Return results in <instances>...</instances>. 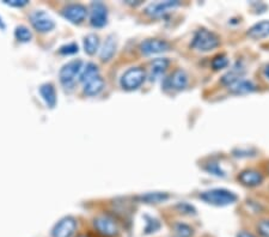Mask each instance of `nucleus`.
I'll return each mask as SVG.
<instances>
[{
	"mask_svg": "<svg viewBox=\"0 0 269 237\" xmlns=\"http://www.w3.org/2000/svg\"><path fill=\"white\" fill-rule=\"evenodd\" d=\"M200 198L207 204L214 205V206H227V205L236 202L238 196L231 190H224V188H214V190L202 192L200 194Z\"/></svg>",
	"mask_w": 269,
	"mask_h": 237,
	"instance_id": "nucleus-1",
	"label": "nucleus"
},
{
	"mask_svg": "<svg viewBox=\"0 0 269 237\" xmlns=\"http://www.w3.org/2000/svg\"><path fill=\"white\" fill-rule=\"evenodd\" d=\"M251 39H263L269 36V21H263L253 25L248 31Z\"/></svg>",
	"mask_w": 269,
	"mask_h": 237,
	"instance_id": "nucleus-18",
	"label": "nucleus"
},
{
	"mask_svg": "<svg viewBox=\"0 0 269 237\" xmlns=\"http://www.w3.org/2000/svg\"><path fill=\"white\" fill-rule=\"evenodd\" d=\"M78 45L76 42H72V44H68L60 47L59 53L62 54V55H71V54L78 53Z\"/></svg>",
	"mask_w": 269,
	"mask_h": 237,
	"instance_id": "nucleus-29",
	"label": "nucleus"
},
{
	"mask_svg": "<svg viewBox=\"0 0 269 237\" xmlns=\"http://www.w3.org/2000/svg\"><path fill=\"white\" fill-rule=\"evenodd\" d=\"M146 218H147V221H146V228H145L146 234L156 233L157 230H159L160 223L157 221L156 218H150V217H146Z\"/></svg>",
	"mask_w": 269,
	"mask_h": 237,
	"instance_id": "nucleus-28",
	"label": "nucleus"
},
{
	"mask_svg": "<svg viewBox=\"0 0 269 237\" xmlns=\"http://www.w3.org/2000/svg\"><path fill=\"white\" fill-rule=\"evenodd\" d=\"M146 79V72L141 67H132L121 77V87L125 90H135L141 87Z\"/></svg>",
	"mask_w": 269,
	"mask_h": 237,
	"instance_id": "nucleus-4",
	"label": "nucleus"
},
{
	"mask_svg": "<svg viewBox=\"0 0 269 237\" xmlns=\"http://www.w3.org/2000/svg\"><path fill=\"white\" fill-rule=\"evenodd\" d=\"M77 230V222L73 217H65L54 225L51 237H72Z\"/></svg>",
	"mask_w": 269,
	"mask_h": 237,
	"instance_id": "nucleus-6",
	"label": "nucleus"
},
{
	"mask_svg": "<svg viewBox=\"0 0 269 237\" xmlns=\"http://www.w3.org/2000/svg\"><path fill=\"white\" fill-rule=\"evenodd\" d=\"M108 11L102 2H92L90 10V23L92 27L102 28L107 24Z\"/></svg>",
	"mask_w": 269,
	"mask_h": 237,
	"instance_id": "nucleus-10",
	"label": "nucleus"
},
{
	"mask_svg": "<svg viewBox=\"0 0 269 237\" xmlns=\"http://www.w3.org/2000/svg\"><path fill=\"white\" fill-rule=\"evenodd\" d=\"M93 227L103 236L113 237L116 236L119 233V227L117 223L109 216H98L93 221Z\"/></svg>",
	"mask_w": 269,
	"mask_h": 237,
	"instance_id": "nucleus-5",
	"label": "nucleus"
},
{
	"mask_svg": "<svg viewBox=\"0 0 269 237\" xmlns=\"http://www.w3.org/2000/svg\"><path fill=\"white\" fill-rule=\"evenodd\" d=\"M176 207L179 212L183 213V215H189V216L196 215L195 207L191 206V205L189 204H187V202H179Z\"/></svg>",
	"mask_w": 269,
	"mask_h": 237,
	"instance_id": "nucleus-30",
	"label": "nucleus"
},
{
	"mask_svg": "<svg viewBox=\"0 0 269 237\" xmlns=\"http://www.w3.org/2000/svg\"><path fill=\"white\" fill-rule=\"evenodd\" d=\"M169 64H170V62H169V60L165 58L154 59L153 61L151 62L150 73H148V78H150V81L156 82L162 78V76H164V73L167 72Z\"/></svg>",
	"mask_w": 269,
	"mask_h": 237,
	"instance_id": "nucleus-13",
	"label": "nucleus"
},
{
	"mask_svg": "<svg viewBox=\"0 0 269 237\" xmlns=\"http://www.w3.org/2000/svg\"><path fill=\"white\" fill-rule=\"evenodd\" d=\"M5 4L10 5V6H15V7H22L25 6L28 4V0H5Z\"/></svg>",
	"mask_w": 269,
	"mask_h": 237,
	"instance_id": "nucleus-32",
	"label": "nucleus"
},
{
	"mask_svg": "<svg viewBox=\"0 0 269 237\" xmlns=\"http://www.w3.org/2000/svg\"><path fill=\"white\" fill-rule=\"evenodd\" d=\"M230 93L234 94V95H244V94H250L256 90V85L251 81H247V79H240L234 84L228 87Z\"/></svg>",
	"mask_w": 269,
	"mask_h": 237,
	"instance_id": "nucleus-17",
	"label": "nucleus"
},
{
	"mask_svg": "<svg viewBox=\"0 0 269 237\" xmlns=\"http://www.w3.org/2000/svg\"><path fill=\"white\" fill-rule=\"evenodd\" d=\"M237 237H255L253 234L247 233V231H240V233L237 235Z\"/></svg>",
	"mask_w": 269,
	"mask_h": 237,
	"instance_id": "nucleus-33",
	"label": "nucleus"
},
{
	"mask_svg": "<svg viewBox=\"0 0 269 237\" xmlns=\"http://www.w3.org/2000/svg\"><path fill=\"white\" fill-rule=\"evenodd\" d=\"M30 21L34 28L40 33H48L55 27V22L45 11H35V12L31 13Z\"/></svg>",
	"mask_w": 269,
	"mask_h": 237,
	"instance_id": "nucleus-7",
	"label": "nucleus"
},
{
	"mask_svg": "<svg viewBox=\"0 0 269 237\" xmlns=\"http://www.w3.org/2000/svg\"><path fill=\"white\" fill-rule=\"evenodd\" d=\"M98 68L95 64H92V62H89V64L85 65V67L83 68L82 72L79 74V81L84 84L85 82L90 81L91 78H93V77L98 76Z\"/></svg>",
	"mask_w": 269,
	"mask_h": 237,
	"instance_id": "nucleus-23",
	"label": "nucleus"
},
{
	"mask_svg": "<svg viewBox=\"0 0 269 237\" xmlns=\"http://www.w3.org/2000/svg\"><path fill=\"white\" fill-rule=\"evenodd\" d=\"M169 49H170V45L167 41H164V40L150 39L146 40V41L140 45V50H141L142 54H146V55L167 52Z\"/></svg>",
	"mask_w": 269,
	"mask_h": 237,
	"instance_id": "nucleus-11",
	"label": "nucleus"
},
{
	"mask_svg": "<svg viewBox=\"0 0 269 237\" xmlns=\"http://www.w3.org/2000/svg\"><path fill=\"white\" fill-rule=\"evenodd\" d=\"M0 28H1V29H4V28H5L4 23H2V21H1V18H0Z\"/></svg>",
	"mask_w": 269,
	"mask_h": 237,
	"instance_id": "nucleus-35",
	"label": "nucleus"
},
{
	"mask_svg": "<svg viewBox=\"0 0 269 237\" xmlns=\"http://www.w3.org/2000/svg\"><path fill=\"white\" fill-rule=\"evenodd\" d=\"M188 84V74L183 70L174 71L164 81V89L179 91L183 90Z\"/></svg>",
	"mask_w": 269,
	"mask_h": 237,
	"instance_id": "nucleus-8",
	"label": "nucleus"
},
{
	"mask_svg": "<svg viewBox=\"0 0 269 237\" xmlns=\"http://www.w3.org/2000/svg\"><path fill=\"white\" fill-rule=\"evenodd\" d=\"M245 70L244 66L242 65V62H237L236 65L232 67V70L228 71L227 73L224 74L222 78V83L226 87H230V85L234 84V83H237L238 81L242 79V77L244 76Z\"/></svg>",
	"mask_w": 269,
	"mask_h": 237,
	"instance_id": "nucleus-15",
	"label": "nucleus"
},
{
	"mask_svg": "<svg viewBox=\"0 0 269 237\" xmlns=\"http://www.w3.org/2000/svg\"><path fill=\"white\" fill-rule=\"evenodd\" d=\"M265 74H266V77H267V78L269 79V65L265 68Z\"/></svg>",
	"mask_w": 269,
	"mask_h": 237,
	"instance_id": "nucleus-34",
	"label": "nucleus"
},
{
	"mask_svg": "<svg viewBox=\"0 0 269 237\" xmlns=\"http://www.w3.org/2000/svg\"><path fill=\"white\" fill-rule=\"evenodd\" d=\"M219 39L212 31L207 29H199L191 41V47L199 52H211L219 46Z\"/></svg>",
	"mask_w": 269,
	"mask_h": 237,
	"instance_id": "nucleus-2",
	"label": "nucleus"
},
{
	"mask_svg": "<svg viewBox=\"0 0 269 237\" xmlns=\"http://www.w3.org/2000/svg\"><path fill=\"white\" fill-rule=\"evenodd\" d=\"M257 230L262 237H269V219L260 222L257 225Z\"/></svg>",
	"mask_w": 269,
	"mask_h": 237,
	"instance_id": "nucleus-31",
	"label": "nucleus"
},
{
	"mask_svg": "<svg viewBox=\"0 0 269 237\" xmlns=\"http://www.w3.org/2000/svg\"><path fill=\"white\" fill-rule=\"evenodd\" d=\"M228 65V59L226 58L224 54H219V55L214 56L213 60H212V67L214 70H223V68L227 67Z\"/></svg>",
	"mask_w": 269,
	"mask_h": 237,
	"instance_id": "nucleus-26",
	"label": "nucleus"
},
{
	"mask_svg": "<svg viewBox=\"0 0 269 237\" xmlns=\"http://www.w3.org/2000/svg\"><path fill=\"white\" fill-rule=\"evenodd\" d=\"M15 35H16V39L21 42L30 41L31 37H33V35H31V31L28 29L27 27H24V25H21V27L16 28Z\"/></svg>",
	"mask_w": 269,
	"mask_h": 237,
	"instance_id": "nucleus-25",
	"label": "nucleus"
},
{
	"mask_svg": "<svg viewBox=\"0 0 269 237\" xmlns=\"http://www.w3.org/2000/svg\"><path fill=\"white\" fill-rule=\"evenodd\" d=\"M116 49V42L115 39L113 36H109L107 40H105L104 45H103L101 49V59L103 61H108L113 58L114 53H115Z\"/></svg>",
	"mask_w": 269,
	"mask_h": 237,
	"instance_id": "nucleus-21",
	"label": "nucleus"
},
{
	"mask_svg": "<svg viewBox=\"0 0 269 237\" xmlns=\"http://www.w3.org/2000/svg\"><path fill=\"white\" fill-rule=\"evenodd\" d=\"M99 48V37L96 34H89L84 39V49L89 55H93Z\"/></svg>",
	"mask_w": 269,
	"mask_h": 237,
	"instance_id": "nucleus-22",
	"label": "nucleus"
},
{
	"mask_svg": "<svg viewBox=\"0 0 269 237\" xmlns=\"http://www.w3.org/2000/svg\"><path fill=\"white\" fill-rule=\"evenodd\" d=\"M88 8L82 4H71L64 7L62 16L73 24H79L87 18Z\"/></svg>",
	"mask_w": 269,
	"mask_h": 237,
	"instance_id": "nucleus-9",
	"label": "nucleus"
},
{
	"mask_svg": "<svg viewBox=\"0 0 269 237\" xmlns=\"http://www.w3.org/2000/svg\"><path fill=\"white\" fill-rule=\"evenodd\" d=\"M78 237H88V236H85V235H80V236H78Z\"/></svg>",
	"mask_w": 269,
	"mask_h": 237,
	"instance_id": "nucleus-36",
	"label": "nucleus"
},
{
	"mask_svg": "<svg viewBox=\"0 0 269 237\" xmlns=\"http://www.w3.org/2000/svg\"><path fill=\"white\" fill-rule=\"evenodd\" d=\"M168 193H162V192H153V193H146L142 195L138 196V200L145 204H160V202L168 200L169 199Z\"/></svg>",
	"mask_w": 269,
	"mask_h": 237,
	"instance_id": "nucleus-20",
	"label": "nucleus"
},
{
	"mask_svg": "<svg viewBox=\"0 0 269 237\" xmlns=\"http://www.w3.org/2000/svg\"><path fill=\"white\" fill-rule=\"evenodd\" d=\"M238 181L242 185L247 186V187H256V186H260L262 184L263 176L260 171L248 169L239 174Z\"/></svg>",
	"mask_w": 269,
	"mask_h": 237,
	"instance_id": "nucleus-14",
	"label": "nucleus"
},
{
	"mask_svg": "<svg viewBox=\"0 0 269 237\" xmlns=\"http://www.w3.org/2000/svg\"><path fill=\"white\" fill-rule=\"evenodd\" d=\"M40 94L44 97L45 102L49 108H54L56 104V93L51 84H44L40 88Z\"/></svg>",
	"mask_w": 269,
	"mask_h": 237,
	"instance_id": "nucleus-19",
	"label": "nucleus"
},
{
	"mask_svg": "<svg viewBox=\"0 0 269 237\" xmlns=\"http://www.w3.org/2000/svg\"><path fill=\"white\" fill-rule=\"evenodd\" d=\"M175 231L179 237H191L193 236V228H190L184 223H176L175 224Z\"/></svg>",
	"mask_w": 269,
	"mask_h": 237,
	"instance_id": "nucleus-24",
	"label": "nucleus"
},
{
	"mask_svg": "<svg viewBox=\"0 0 269 237\" xmlns=\"http://www.w3.org/2000/svg\"><path fill=\"white\" fill-rule=\"evenodd\" d=\"M104 88V81L101 76H96L93 78H91L90 81L84 83V94L88 96H96Z\"/></svg>",
	"mask_w": 269,
	"mask_h": 237,
	"instance_id": "nucleus-16",
	"label": "nucleus"
},
{
	"mask_svg": "<svg viewBox=\"0 0 269 237\" xmlns=\"http://www.w3.org/2000/svg\"><path fill=\"white\" fill-rule=\"evenodd\" d=\"M179 1H162V2H156V4H151L146 7L145 13L146 15L154 17V18H158V17L164 16L165 13H168L170 10H174L175 7L179 6Z\"/></svg>",
	"mask_w": 269,
	"mask_h": 237,
	"instance_id": "nucleus-12",
	"label": "nucleus"
},
{
	"mask_svg": "<svg viewBox=\"0 0 269 237\" xmlns=\"http://www.w3.org/2000/svg\"><path fill=\"white\" fill-rule=\"evenodd\" d=\"M205 170L207 171V173L212 174V175H216V176H222V178H224L225 176V171L220 168V165L218 163H216V162H211V163L206 164Z\"/></svg>",
	"mask_w": 269,
	"mask_h": 237,
	"instance_id": "nucleus-27",
	"label": "nucleus"
},
{
	"mask_svg": "<svg viewBox=\"0 0 269 237\" xmlns=\"http://www.w3.org/2000/svg\"><path fill=\"white\" fill-rule=\"evenodd\" d=\"M83 70V61L82 60H72L62 66L60 70L59 78L61 84L64 85L66 89H72L76 84L77 78H79V74Z\"/></svg>",
	"mask_w": 269,
	"mask_h": 237,
	"instance_id": "nucleus-3",
	"label": "nucleus"
}]
</instances>
